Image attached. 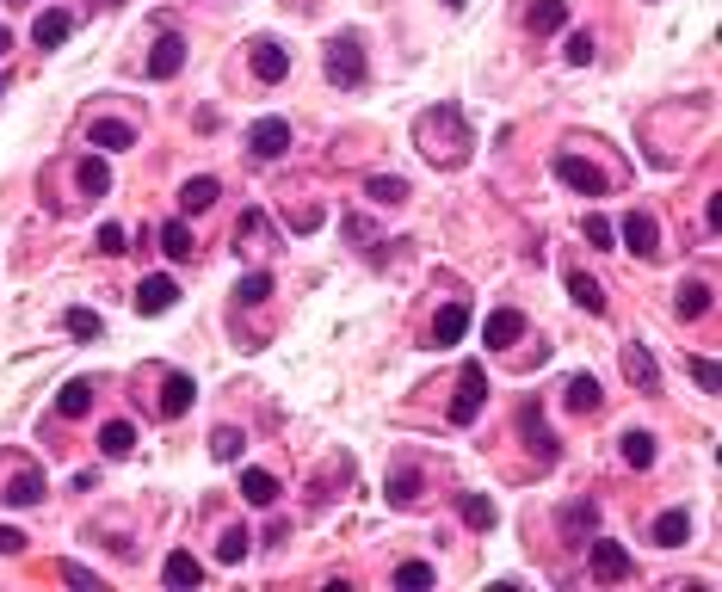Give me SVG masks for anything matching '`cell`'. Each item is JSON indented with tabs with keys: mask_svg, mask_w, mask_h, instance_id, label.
Returning a JSON list of instances; mask_svg holds the SVG:
<instances>
[{
	"mask_svg": "<svg viewBox=\"0 0 722 592\" xmlns=\"http://www.w3.org/2000/svg\"><path fill=\"white\" fill-rule=\"evenodd\" d=\"M618 451H624L630 469H648V463H655V432H624V438H618Z\"/></svg>",
	"mask_w": 722,
	"mask_h": 592,
	"instance_id": "obj_26",
	"label": "cell"
},
{
	"mask_svg": "<svg viewBox=\"0 0 722 592\" xmlns=\"http://www.w3.org/2000/svg\"><path fill=\"white\" fill-rule=\"evenodd\" d=\"M284 148H291V124L284 118H260L254 130H247V155L254 161H278Z\"/></svg>",
	"mask_w": 722,
	"mask_h": 592,
	"instance_id": "obj_7",
	"label": "cell"
},
{
	"mask_svg": "<svg viewBox=\"0 0 722 592\" xmlns=\"http://www.w3.org/2000/svg\"><path fill=\"white\" fill-rule=\"evenodd\" d=\"M482 401H488V377H482V364H463V370H457V395H451V426H476Z\"/></svg>",
	"mask_w": 722,
	"mask_h": 592,
	"instance_id": "obj_3",
	"label": "cell"
},
{
	"mask_svg": "<svg viewBox=\"0 0 722 592\" xmlns=\"http://www.w3.org/2000/svg\"><path fill=\"white\" fill-rule=\"evenodd\" d=\"M266 296H272V272H247V278L235 284V303H241V309H260Z\"/></svg>",
	"mask_w": 722,
	"mask_h": 592,
	"instance_id": "obj_30",
	"label": "cell"
},
{
	"mask_svg": "<svg viewBox=\"0 0 722 592\" xmlns=\"http://www.w3.org/2000/svg\"><path fill=\"white\" fill-rule=\"evenodd\" d=\"M457 512H463V525H469V531H494V525H500V506H494L488 494H463Z\"/></svg>",
	"mask_w": 722,
	"mask_h": 592,
	"instance_id": "obj_17",
	"label": "cell"
},
{
	"mask_svg": "<svg viewBox=\"0 0 722 592\" xmlns=\"http://www.w3.org/2000/svg\"><path fill=\"white\" fill-rule=\"evenodd\" d=\"M568 296L581 303L587 315H605V290H599V278H587V272H568Z\"/></svg>",
	"mask_w": 722,
	"mask_h": 592,
	"instance_id": "obj_24",
	"label": "cell"
},
{
	"mask_svg": "<svg viewBox=\"0 0 722 592\" xmlns=\"http://www.w3.org/2000/svg\"><path fill=\"white\" fill-rule=\"evenodd\" d=\"M414 142H420V155H426V161L457 167V161L469 155V124H463V111H457V105H432V111H420Z\"/></svg>",
	"mask_w": 722,
	"mask_h": 592,
	"instance_id": "obj_1",
	"label": "cell"
},
{
	"mask_svg": "<svg viewBox=\"0 0 722 592\" xmlns=\"http://www.w3.org/2000/svg\"><path fill=\"white\" fill-rule=\"evenodd\" d=\"M62 580H68V586H87V592H99V574H87L81 562H62Z\"/></svg>",
	"mask_w": 722,
	"mask_h": 592,
	"instance_id": "obj_45",
	"label": "cell"
},
{
	"mask_svg": "<svg viewBox=\"0 0 722 592\" xmlns=\"http://www.w3.org/2000/svg\"><path fill=\"white\" fill-rule=\"evenodd\" d=\"M179 68H186V37H173V31H167L161 44L149 50V74H155V81H173Z\"/></svg>",
	"mask_w": 722,
	"mask_h": 592,
	"instance_id": "obj_11",
	"label": "cell"
},
{
	"mask_svg": "<svg viewBox=\"0 0 722 592\" xmlns=\"http://www.w3.org/2000/svg\"><path fill=\"white\" fill-rule=\"evenodd\" d=\"M241 451H247V438H241L235 426H216V432H210V457H216V463H235Z\"/></svg>",
	"mask_w": 722,
	"mask_h": 592,
	"instance_id": "obj_33",
	"label": "cell"
},
{
	"mask_svg": "<svg viewBox=\"0 0 722 592\" xmlns=\"http://www.w3.org/2000/svg\"><path fill=\"white\" fill-rule=\"evenodd\" d=\"M439 7H451V13H457V7H469V0H439Z\"/></svg>",
	"mask_w": 722,
	"mask_h": 592,
	"instance_id": "obj_48",
	"label": "cell"
},
{
	"mask_svg": "<svg viewBox=\"0 0 722 592\" xmlns=\"http://www.w3.org/2000/svg\"><path fill=\"white\" fill-rule=\"evenodd\" d=\"M685 537H692V518H685V512H661V518H655V543H661V549H679Z\"/></svg>",
	"mask_w": 722,
	"mask_h": 592,
	"instance_id": "obj_27",
	"label": "cell"
},
{
	"mask_svg": "<svg viewBox=\"0 0 722 592\" xmlns=\"http://www.w3.org/2000/svg\"><path fill=\"white\" fill-rule=\"evenodd\" d=\"M587 568H593V580H630V549L624 543H611V537H593V555H587Z\"/></svg>",
	"mask_w": 722,
	"mask_h": 592,
	"instance_id": "obj_8",
	"label": "cell"
},
{
	"mask_svg": "<svg viewBox=\"0 0 722 592\" xmlns=\"http://www.w3.org/2000/svg\"><path fill=\"white\" fill-rule=\"evenodd\" d=\"M624 377L642 389V395H661V364H655V352H648V346H624Z\"/></svg>",
	"mask_w": 722,
	"mask_h": 592,
	"instance_id": "obj_9",
	"label": "cell"
},
{
	"mask_svg": "<svg viewBox=\"0 0 722 592\" xmlns=\"http://www.w3.org/2000/svg\"><path fill=\"white\" fill-rule=\"evenodd\" d=\"M556 525H562L568 537H581V531H593V525H599V506H593V500H581V506H562V518H556Z\"/></svg>",
	"mask_w": 722,
	"mask_h": 592,
	"instance_id": "obj_34",
	"label": "cell"
},
{
	"mask_svg": "<svg viewBox=\"0 0 722 592\" xmlns=\"http://www.w3.org/2000/svg\"><path fill=\"white\" fill-rule=\"evenodd\" d=\"M395 586H432V562H402L395 568Z\"/></svg>",
	"mask_w": 722,
	"mask_h": 592,
	"instance_id": "obj_41",
	"label": "cell"
},
{
	"mask_svg": "<svg viewBox=\"0 0 722 592\" xmlns=\"http://www.w3.org/2000/svg\"><path fill=\"white\" fill-rule=\"evenodd\" d=\"M62 327L75 333V340H99V333H105V321H99L93 309H68V315H62Z\"/></svg>",
	"mask_w": 722,
	"mask_h": 592,
	"instance_id": "obj_39",
	"label": "cell"
},
{
	"mask_svg": "<svg viewBox=\"0 0 722 592\" xmlns=\"http://www.w3.org/2000/svg\"><path fill=\"white\" fill-rule=\"evenodd\" d=\"M328 81L334 87H365V50H358V31H340L328 44Z\"/></svg>",
	"mask_w": 722,
	"mask_h": 592,
	"instance_id": "obj_2",
	"label": "cell"
},
{
	"mask_svg": "<svg viewBox=\"0 0 722 592\" xmlns=\"http://www.w3.org/2000/svg\"><path fill=\"white\" fill-rule=\"evenodd\" d=\"M87 148H136V130L118 118H93L87 124Z\"/></svg>",
	"mask_w": 722,
	"mask_h": 592,
	"instance_id": "obj_16",
	"label": "cell"
},
{
	"mask_svg": "<svg viewBox=\"0 0 722 592\" xmlns=\"http://www.w3.org/2000/svg\"><path fill=\"white\" fill-rule=\"evenodd\" d=\"M198 401V389H192V377H179V370H173V377L161 383V414L167 420H179V414H186V407Z\"/></svg>",
	"mask_w": 722,
	"mask_h": 592,
	"instance_id": "obj_18",
	"label": "cell"
},
{
	"mask_svg": "<svg viewBox=\"0 0 722 592\" xmlns=\"http://www.w3.org/2000/svg\"><path fill=\"white\" fill-rule=\"evenodd\" d=\"M161 580H167V586H198V580H204V562H198V555H186V549H173L167 562H161Z\"/></svg>",
	"mask_w": 722,
	"mask_h": 592,
	"instance_id": "obj_20",
	"label": "cell"
},
{
	"mask_svg": "<svg viewBox=\"0 0 722 592\" xmlns=\"http://www.w3.org/2000/svg\"><path fill=\"white\" fill-rule=\"evenodd\" d=\"M68 31H75V19H68L62 7H50V13H38V25H31V44L56 50V44H68Z\"/></svg>",
	"mask_w": 722,
	"mask_h": 592,
	"instance_id": "obj_14",
	"label": "cell"
},
{
	"mask_svg": "<svg viewBox=\"0 0 722 592\" xmlns=\"http://www.w3.org/2000/svg\"><path fill=\"white\" fill-rule=\"evenodd\" d=\"M7 44H13V31H7V25H0V56H7Z\"/></svg>",
	"mask_w": 722,
	"mask_h": 592,
	"instance_id": "obj_47",
	"label": "cell"
},
{
	"mask_svg": "<svg viewBox=\"0 0 722 592\" xmlns=\"http://www.w3.org/2000/svg\"><path fill=\"white\" fill-rule=\"evenodd\" d=\"M247 549H254V537H247L241 525H229L223 537H216V562H229V568H235V562H247Z\"/></svg>",
	"mask_w": 722,
	"mask_h": 592,
	"instance_id": "obj_31",
	"label": "cell"
},
{
	"mask_svg": "<svg viewBox=\"0 0 722 592\" xmlns=\"http://www.w3.org/2000/svg\"><path fill=\"white\" fill-rule=\"evenodd\" d=\"M87 407H93V383H87V377L62 383V395H56V414H62V420H81Z\"/></svg>",
	"mask_w": 722,
	"mask_h": 592,
	"instance_id": "obj_21",
	"label": "cell"
},
{
	"mask_svg": "<svg viewBox=\"0 0 722 592\" xmlns=\"http://www.w3.org/2000/svg\"><path fill=\"white\" fill-rule=\"evenodd\" d=\"M99 253H124V229H118V222H99Z\"/></svg>",
	"mask_w": 722,
	"mask_h": 592,
	"instance_id": "obj_43",
	"label": "cell"
},
{
	"mask_svg": "<svg viewBox=\"0 0 722 592\" xmlns=\"http://www.w3.org/2000/svg\"><path fill=\"white\" fill-rule=\"evenodd\" d=\"M599 383L593 377H568V389H562V407H568V414H599Z\"/></svg>",
	"mask_w": 722,
	"mask_h": 592,
	"instance_id": "obj_19",
	"label": "cell"
},
{
	"mask_svg": "<svg viewBox=\"0 0 722 592\" xmlns=\"http://www.w3.org/2000/svg\"><path fill=\"white\" fill-rule=\"evenodd\" d=\"M556 179L568 185V192H581V198H605V173L581 155H556Z\"/></svg>",
	"mask_w": 722,
	"mask_h": 592,
	"instance_id": "obj_5",
	"label": "cell"
},
{
	"mask_svg": "<svg viewBox=\"0 0 722 592\" xmlns=\"http://www.w3.org/2000/svg\"><path fill=\"white\" fill-rule=\"evenodd\" d=\"M587 241H593V247H611V241H618V229H611L605 216H587Z\"/></svg>",
	"mask_w": 722,
	"mask_h": 592,
	"instance_id": "obj_44",
	"label": "cell"
},
{
	"mask_svg": "<svg viewBox=\"0 0 722 592\" xmlns=\"http://www.w3.org/2000/svg\"><path fill=\"white\" fill-rule=\"evenodd\" d=\"M161 253L167 259H186L192 253V229H186V222H161Z\"/></svg>",
	"mask_w": 722,
	"mask_h": 592,
	"instance_id": "obj_38",
	"label": "cell"
},
{
	"mask_svg": "<svg viewBox=\"0 0 722 592\" xmlns=\"http://www.w3.org/2000/svg\"><path fill=\"white\" fill-rule=\"evenodd\" d=\"M241 494H247V506H272V500H278V475L247 469V475H241Z\"/></svg>",
	"mask_w": 722,
	"mask_h": 592,
	"instance_id": "obj_25",
	"label": "cell"
},
{
	"mask_svg": "<svg viewBox=\"0 0 722 592\" xmlns=\"http://www.w3.org/2000/svg\"><path fill=\"white\" fill-rule=\"evenodd\" d=\"M692 377H698V389H704V395H716V389H722V377H716V364H710V358H692Z\"/></svg>",
	"mask_w": 722,
	"mask_h": 592,
	"instance_id": "obj_42",
	"label": "cell"
},
{
	"mask_svg": "<svg viewBox=\"0 0 722 592\" xmlns=\"http://www.w3.org/2000/svg\"><path fill=\"white\" fill-rule=\"evenodd\" d=\"M463 333H469V303H445L432 315V346H457Z\"/></svg>",
	"mask_w": 722,
	"mask_h": 592,
	"instance_id": "obj_12",
	"label": "cell"
},
{
	"mask_svg": "<svg viewBox=\"0 0 722 592\" xmlns=\"http://www.w3.org/2000/svg\"><path fill=\"white\" fill-rule=\"evenodd\" d=\"M247 68H254L260 81H284V74H291V50H284L278 37H254V44H247Z\"/></svg>",
	"mask_w": 722,
	"mask_h": 592,
	"instance_id": "obj_6",
	"label": "cell"
},
{
	"mask_svg": "<svg viewBox=\"0 0 722 592\" xmlns=\"http://www.w3.org/2000/svg\"><path fill=\"white\" fill-rule=\"evenodd\" d=\"M81 192H87V198H105V192H112V167H105L99 155L81 161Z\"/></svg>",
	"mask_w": 722,
	"mask_h": 592,
	"instance_id": "obj_37",
	"label": "cell"
},
{
	"mask_svg": "<svg viewBox=\"0 0 722 592\" xmlns=\"http://www.w3.org/2000/svg\"><path fill=\"white\" fill-rule=\"evenodd\" d=\"M568 25V0H537L531 7V31H562Z\"/></svg>",
	"mask_w": 722,
	"mask_h": 592,
	"instance_id": "obj_36",
	"label": "cell"
},
{
	"mask_svg": "<svg viewBox=\"0 0 722 592\" xmlns=\"http://www.w3.org/2000/svg\"><path fill=\"white\" fill-rule=\"evenodd\" d=\"M420 500V469H395L389 475V506H414Z\"/></svg>",
	"mask_w": 722,
	"mask_h": 592,
	"instance_id": "obj_35",
	"label": "cell"
},
{
	"mask_svg": "<svg viewBox=\"0 0 722 592\" xmlns=\"http://www.w3.org/2000/svg\"><path fill=\"white\" fill-rule=\"evenodd\" d=\"M19 549H25V537L13 525H0V555H19Z\"/></svg>",
	"mask_w": 722,
	"mask_h": 592,
	"instance_id": "obj_46",
	"label": "cell"
},
{
	"mask_svg": "<svg viewBox=\"0 0 722 592\" xmlns=\"http://www.w3.org/2000/svg\"><path fill=\"white\" fill-rule=\"evenodd\" d=\"M519 426H525V438L537 444V457H544V463H550V457H556V438L544 432V414H537V401H531V407H525V414H519Z\"/></svg>",
	"mask_w": 722,
	"mask_h": 592,
	"instance_id": "obj_28",
	"label": "cell"
},
{
	"mask_svg": "<svg viewBox=\"0 0 722 592\" xmlns=\"http://www.w3.org/2000/svg\"><path fill=\"white\" fill-rule=\"evenodd\" d=\"M365 198H371V204H402V198H408V179L377 173V179H365Z\"/></svg>",
	"mask_w": 722,
	"mask_h": 592,
	"instance_id": "obj_29",
	"label": "cell"
},
{
	"mask_svg": "<svg viewBox=\"0 0 722 592\" xmlns=\"http://www.w3.org/2000/svg\"><path fill=\"white\" fill-rule=\"evenodd\" d=\"M562 56H568L574 68H587V62H593V37H587V31H568V44H562Z\"/></svg>",
	"mask_w": 722,
	"mask_h": 592,
	"instance_id": "obj_40",
	"label": "cell"
},
{
	"mask_svg": "<svg viewBox=\"0 0 722 592\" xmlns=\"http://www.w3.org/2000/svg\"><path fill=\"white\" fill-rule=\"evenodd\" d=\"M13 7H31V0H13Z\"/></svg>",
	"mask_w": 722,
	"mask_h": 592,
	"instance_id": "obj_49",
	"label": "cell"
},
{
	"mask_svg": "<svg viewBox=\"0 0 722 592\" xmlns=\"http://www.w3.org/2000/svg\"><path fill=\"white\" fill-rule=\"evenodd\" d=\"M618 241H624L636 259H655V253H661V229H655V216H648V210H630V216L618 222Z\"/></svg>",
	"mask_w": 722,
	"mask_h": 592,
	"instance_id": "obj_4",
	"label": "cell"
},
{
	"mask_svg": "<svg viewBox=\"0 0 722 592\" xmlns=\"http://www.w3.org/2000/svg\"><path fill=\"white\" fill-rule=\"evenodd\" d=\"M0 500H7V506H38L44 500V469H19L7 488H0Z\"/></svg>",
	"mask_w": 722,
	"mask_h": 592,
	"instance_id": "obj_15",
	"label": "cell"
},
{
	"mask_svg": "<svg viewBox=\"0 0 722 592\" xmlns=\"http://www.w3.org/2000/svg\"><path fill=\"white\" fill-rule=\"evenodd\" d=\"M173 296H179L173 278L155 272V278H142V284H136V309H142V315H167V309H173Z\"/></svg>",
	"mask_w": 722,
	"mask_h": 592,
	"instance_id": "obj_13",
	"label": "cell"
},
{
	"mask_svg": "<svg viewBox=\"0 0 722 592\" xmlns=\"http://www.w3.org/2000/svg\"><path fill=\"white\" fill-rule=\"evenodd\" d=\"M673 309H679V321H698V315H710V284H679V296H673Z\"/></svg>",
	"mask_w": 722,
	"mask_h": 592,
	"instance_id": "obj_22",
	"label": "cell"
},
{
	"mask_svg": "<svg viewBox=\"0 0 722 592\" xmlns=\"http://www.w3.org/2000/svg\"><path fill=\"white\" fill-rule=\"evenodd\" d=\"M216 198H223V185H216L210 173H198V179H186V192H179V204H186L192 216H198V210H210Z\"/></svg>",
	"mask_w": 722,
	"mask_h": 592,
	"instance_id": "obj_23",
	"label": "cell"
},
{
	"mask_svg": "<svg viewBox=\"0 0 722 592\" xmlns=\"http://www.w3.org/2000/svg\"><path fill=\"white\" fill-rule=\"evenodd\" d=\"M0 93H7V81H0Z\"/></svg>",
	"mask_w": 722,
	"mask_h": 592,
	"instance_id": "obj_50",
	"label": "cell"
},
{
	"mask_svg": "<svg viewBox=\"0 0 722 592\" xmlns=\"http://www.w3.org/2000/svg\"><path fill=\"white\" fill-rule=\"evenodd\" d=\"M525 340V315L519 309H494L482 321V346H519Z\"/></svg>",
	"mask_w": 722,
	"mask_h": 592,
	"instance_id": "obj_10",
	"label": "cell"
},
{
	"mask_svg": "<svg viewBox=\"0 0 722 592\" xmlns=\"http://www.w3.org/2000/svg\"><path fill=\"white\" fill-rule=\"evenodd\" d=\"M99 444H105V457H130V451H136V426H130V420H112V426L99 432Z\"/></svg>",
	"mask_w": 722,
	"mask_h": 592,
	"instance_id": "obj_32",
	"label": "cell"
}]
</instances>
